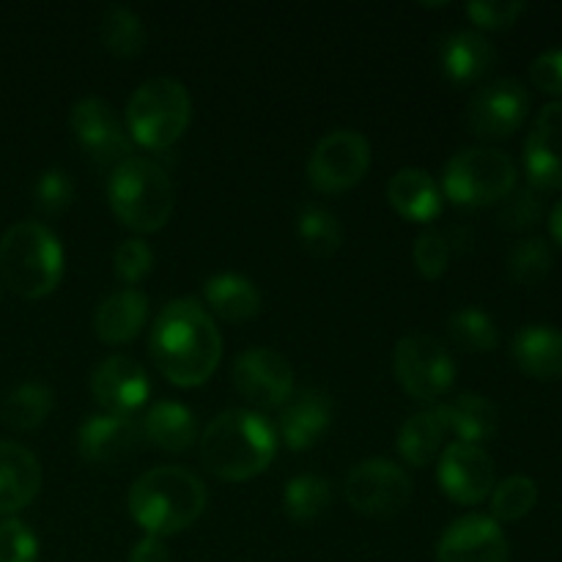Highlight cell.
<instances>
[{"label": "cell", "mask_w": 562, "mask_h": 562, "mask_svg": "<svg viewBox=\"0 0 562 562\" xmlns=\"http://www.w3.org/2000/svg\"><path fill=\"white\" fill-rule=\"evenodd\" d=\"M549 234H552L554 241L562 247V198L554 203L552 214H549Z\"/></svg>", "instance_id": "ee69618b"}, {"label": "cell", "mask_w": 562, "mask_h": 562, "mask_svg": "<svg viewBox=\"0 0 562 562\" xmlns=\"http://www.w3.org/2000/svg\"><path fill=\"white\" fill-rule=\"evenodd\" d=\"M140 445V426L132 417L91 415L77 428V453L88 464H115L124 456L135 453Z\"/></svg>", "instance_id": "ac0fdd59"}, {"label": "cell", "mask_w": 562, "mask_h": 562, "mask_svg": "<svg viewBox=\"0 0 562 562\" xmlns=\"http://www.w3.org/2000/svg\"><path fill=\"white\" fill-rule=\"evenodd\" d=\"M102 44L115 58H135L146 47V25L126 5H110L102 16Z\"/></svg>", "instance_id": "1f68e13d"}, {"label": "cell", "mask_w": 562, "mask_h": 562, "mask_svg": "<svg viewBox=\"0 0 562 562\" xmlns=\"http://www.w3.org/2000/svg\"><path fill=\"white\" fill-rule=\"evenodd\" d=\"M552 263H554V256L549 241L541 239V236H530V239H521L519 245L510 250L508 272L516 283L532 289V285L543 283V280L549 278Z\"/></svg>", "instance_id": "e575fe53"}, {"label": "cell", "mask_w": 562, "mask_h": 562, "mask_svg": "<svg viewBox=\"0 0 562 562\" xmlns=\"http://www.w3.org/2000/svg\"><path fill=\"white\" fill-rule=\"evenodd\" d=\"M516 366L532 379L562 376V333L549 324H530L514 335L510 344Z\"/></svg>", "instance_id": "603a6c76"}, {"label": "cell", "mask_w": 562, "mask_h": 562, "mask_svg": "<svg viewBox=\"0 0 562 562\" xmlns=\"http://www.w3.org/2000/svg\"><path fill=\"white\" fill-rule=\"evenodd\" d=\"M333 426V398L318 387L291 395L280 412V437L291 450H311Z\"/></svg>", "instance_id": "d6986e66"}, {"label": "cell", "mask_w": 562, "mask_h": 562, "mask_svg": "<svg viewBox=\"0 0 562 562\" xmlns=\"http://www.w3.org/2000/svg\"><path fill=\"white\" fill-rule=\"evenodd\" d=\"M543 198L536 187H516L499 206V223L510 231H527L541 223Z\"/></svg>", "instance_id": "d590c367"}, {"label": "cell", "mask_w": 562, "mask_h": 562, "mask_svg": "<svg viewBox=\"0 0 562 562\" xmlns=\"http://www.w3.org/2000/svg\"><path fill=\"white\" fill-rule=\"evenodd\" d=\"M439 562H508L510 547L503 527L483 514L456 519L437 547Z\"/></svg>", "instance_id": "2e32d148"}, {"label": "cell", "mask_w": 562, "mask_h": 562, "mask_svg": "<svg viewBox=\"0 0 562 562\" xmlns=\"http://www.w3.org/2000/svg\"><path fill=\"white\" fill-rule=\"evenodd\" d=\"M108 201L119 223L137 234H154L173 214V184L154 159L130 157L110 173Z\"/></svg>", "instance_id": "5b68a950"}, {"label": "cell", "mask_w": 562, "mask_h": 562, "mask_svg": "<svg viewBox=\"0 0 562 562\" xmlns=\"http://www.w3.org/2000/svg\"><path fill=\"white\" fill-rule=\"evenodd\" d=\"M296 236H300L302 247L316 258L335 256L344 245V228H340L338 217L318 203L302 206L300 217H296Z\"/></svg>", "instance_id": "4dcf8cb0"}, {"label": "cell", "mask_w": 562, "mask_h": 562, "mask_svg": "<svg viewBox=\"0 0 562 562\" xmlns=\"http://www.w3.org/2000/svg\"><path fill=\"white\" fill-rule=\"evenodd\" d=\"M113 267L119 274L121 283H126L130 289H135L154 267V250L148 247V241L143 239H126L115 247L113 252Z\"/></svg>", "instance_id": "f35d334b"}, {"label": "cell", "mask_w": 562, "mask_h": 562, "mask_svg": "<svg viewBox=\"0 0 562 562\" xmlns=\"http://www.w3.org/2000/svg\"><path fill=\"white\" fill-rule=\"evenodd\" d=\"M346 503L362 516H393L409 503L412 481L387 459H368L349 472L344 483Z\"/></svg>", "instance_id": "30bf717a"}, {"label": "cell", "mask_w": 562, "mask_h": 562, "mask_svg": "<svg viewBox=\"0 0 562 562\" xmlns=\"http://www.w3.org/2000/svg\"><path fill=\"white\" fill-rule=\"evenodd\" d=\"M0 274L25 300L53 294L64 278V247L58 236L36 220L11 225L0 239Z\"/></svg>", "instance_id": "277c9868"}, {"label": "cell", "mask_w": 562, "mask_h": 562, "mask_svg": "<svg viewBox=\"0 0 562 562\" xmlns=\"http://www.w3.org/2000/svg\"><path fill=\"white\" fill-rule=\"evenodd\" d=\"M192 121V99L173 77H151L140 82L126 104L130 137L148 151H165L187 132Z\"/></svg>", "instance_id": "8992f818"}, {"label": "cell", "mask_w": 562, "mask_h": 562, "mask_svg": "<svg viewBox=\"0 0 562 562\" xmlns=\"http://www.w3.org/2000/svg\"><path fill=\"white\" fill-rule=\"evenodd\" d=\"M401 387L417 401H439L456 382V362L450 351L431 335H406L393 355Z\"/></svg>", "instance_id": "ba28073f"}, {"label": "cell", "mask_w": 562, "mask_h": 562, "mask_svg": "<svg viewBox=\"0 0 562 562\" xmlns=\"http://www.w3.org/2000/svg\"><path fill=\"white\" fill-rule=\"evenodd\" d=\"M448 412V428L456 434V442L477 445L494 439L499 428V409L494 401L477 393H461L453 404H445Z\"/></svg>", "instance_id": "83f0119b"}, {"label": "cell", "mask_w": 562, "mask_h": 562, "mask_svg": "<svg viewBox=\"0 0 562 562\" xmlns=\"http://www.w3.org/2000/svg\"><path fill=\"white\" fill-rule=\"evenodd\" d=\"M75 201V184H71L69 173L60 168H49L38 176L36 187H33V203L42 214L55 217V214H64L66 209Z\"/></svg>", "instance_id": "8d00e7d4"}, {"label": "cell", "mask_w": 562, "mask_h": 562, "mask_svg": "<svg viewBox=\"0 0 562 562\" xmlns=\"http://www.w3.org/2000/svg\"><path fill=\"white\" fill-rule=\"evenodd\" d=\"M42 488V464L27 448L0 442V516L16 514L36 499Z\"/></svg>", "instance_id": "ffe728a7"}, {"label": "cell", "mask_w": 562, "mask_h": 562, "mask_svg": "<svg viewBox=\"0 0 562 562\" xmlns=\"http://www.w3.org/2000/svg\"><path fill=\"white\" fill-rule=\"evenodd\" d=\"M91 393L108 415L132 417L146 406L148 395H151V382L140 362L126 355H113L99 362L93 371Z\"/></svg>", "instance_id": "9a60e30c"}, {"label": "cell", "mask_w": 562, "mask_h": 562, "mask_svg": "<svg viewBox=\"0 0 562 562\" xmlns=\"http://www.w3.org/2000/svg\"><path fill=\"white\" fill-rule=\"evenodd\" d=\"M439 60H442V71L448 75L450 82L472 86V82L483 80L492 71V66L497 64V49L483 33L459 31L445 38L442 49H439Z\"/></svg>", "instance_id": "7402d4cb"}, {"label": "cell", "mask_w": 562, "mask_h": 562, "mask_svg": "<svg viewBox=\"0 0 562 562\" xmlns=\"http://www.w3.org/2000/svg\"><path fill=\"white\" fill-rule=\"evenodd\" d=\"M387 198L401 217L412 223H431L442 212V195L434 176L423 168H401L390 179Z\"/></svg>", "instance_id": "cb8c5ba5"}, {"label": "cell", "mask_w": 562, "mask_h": 562, "mask_svg": "<svg viewBox=\"0 0 562 562\" xmlns=\"http://www.w3.org/2000/svg\"><path fill=\"white\" fill-rule=\"evenodd\" d=\"M333 505V488L322 475H296L285 483L283 508L296 525H311Z\"/></svg>", "instance_id": "f546056e"}, {"label": "cell", "mask_w": 562, "mask_h": 562, "mask_svg": "<svg viewBox=\"0 0 562 562\" xmlns=\"http://www.w3.org/2000/svg\"><path fill=\"white\" fill-rule=\"evenodd\" d=\"M148 318V296L140 289L113 291L108 300L99 302L97 316H93V329L97 338L108 346L130 344L140 335L143 324Z\"/></svg>", "instance_id": "44dd1931"}, {"label": "cell", "mask_w": 562, "mask_h": 562, "mask_svg": "<svg viewBox=\"0 0 562 562\" xmlns=\"http://www.w3.org/2000/svg\"><path fill=\"white\" fill-rule=\"evenodd\" d=\"M527 3L521 0H472L467 5V14L477 27L486 31H499V27H510L521 14H525Z\"/></svg>", "instance_id": "60d3db41"}, {"label": "cell", "mask_w": 562, "mask_h": 562, "mask_svg": "<svg viewBox=\"0 0 562 562\" xmlns=\"http://www.w3.org/2000/svg\"><path fill=\"white\" fill-rule=\"evenodd\" d=\"M448 412L442 406L434 409L417 412L409 420L401 426L398 431V453L412 467H428L439 456L445 445V434H448Z\"/></svg>", "instance_id": "4316f807"}, {"label": "cell", "mask_w": 562, "mask_h": 562, "mask_svg": "<svg viewBox=\"0 0 562 562\" xmlns=\"http://www.w3.org/2000/svg\"><path fill=\"white\" fill-rule=\"evenodd\" d=\"M450 338L456 340L461 351H470V355H486L494 351L499 344V329L492 318L486 316L477 307H461L453 316L448 318Z\"/></svg>", "instance_id": "d6a6232c"}, {"label": "cell", "mask_w": 562, "mask_h": 562, "mask_svg": "<svg viewBox=\"0 0 562 562\" xmlns=\"http://www.w3.org/2000/svg\"><path fill=\"white\" fill-rule=\"evenodd\" d=\"M525 170L536 190H562V99L536 115L525 143Z\"/></svg>", "instance_id": "e0dca14e"}, {"label": "cell", "mask_w": 562, "mask_h": 562, "mask_svg": "<svg viewBox=\"0 0 562 562\" xmlns=\"http://www.w3.org/2000/svg\"><path fill=\"white\" fill-rule=\"evenodd\" d=\"M0 562H38V538L25 521H0Z\"/></svg>", "instance_id": "ab89813d"}, {"label": "cell", "mask_w": 562, "mask_h": 562, "mask_svg": "<svg viewBox=\"0 0 562 562\" xmlns=\"http://www.w3.org/2000/svg\"><path fill=\"white\" fill-rule=\"evenodd\" d=\"M206 486L184 467H154L130 488V514L146 536H179L206 510Z\"/></svg>", "instance_id": "3957f363"}, {"label": "cell", "mask_w": 562, "mask_h": 562, "mask_svg": "<svg viewBox=\"0 0 562 562\" xmlns=\"http://www.w3.org/2000/svg\"><path fill=\"white\" fill-rule=\"evenodd\" d=\"M492 519L497 521H519L536 508L538 483L527 475H510L492 488Z\"/></svg>", "instance_id": "836d02e7"}, {"label": "cell", "mask_w": 562, "mask_h": 562, "mask_svg": "<svg viewBox=\"0 0 562 562\" xmlns=\"http://www.w3.org/2000/svg\"><path fill=\"white\" fill-rule=\"evenodd\" d=\"M442 187L456 206L477 209L503 203L516 190V162L492 146L464 148L445 168Z\"/></svg>", "instance_id": "52a82bcc"}, {"label": "cell", "mask_w": 562, "mask_h": 562, "mask_svg": "<svg viewBox=\"0 0 562 562\" xmlns=\"http://www.w3.org/2000/svg\"><path fill=\"white\" fill-rule=\"evenodd\" d=\"M143 434L165 453H184L198 442V423L179 401H159L146 412Z\"/></svg>", "instance_id": "484cf974"}, {"label": "cell", "mask_w": 562, "mask_h": 562, "mask_svg": "<svg viewBox=\"0 0 562 562\" xmlns=\"http://www.w3.org/2000/svg\"><path fill=\"white\" fill-rule=\"evenodd\" d=\"M53 406L55 395L47 384L25 382L5 395L0 417H3L5 426L14 428V431H36L38 426L47 423Z\"/></svg>", "instance_id": "f1b7e54d"}, {"label": "cell", "mask_w": 562, "mask_h": 562, "mask_svg": "<svg viewBox=\"0 0 562 562\" xmlns=\"http://www.w3.org/2000/svg\"><path fill=\"white\" fill-rule=\"evenodd\" d=\"M274 453H278V431L258 412L225 409L203 428V467L220 481H250L272 464Z\"/></svg>", "instance_id": "7a4b0ae2"}, {"label": "cell", "mask_w": 562, "mask_h": 562, "mask_svg": "<svg viewBox=\"0 0 562 562\" xmlns=\"http://www.w3.org/2000/svg\"><path fill=\"white\" fill-rule=\"evenodd\" d=\"M71 132L77 143L88 151V157L113 173L124 159L132 157V140L115 110L104 99L86 97L75 102L69 115Z\"/></svg>", "instance_id": "8fae6325"}, {"label": "cell", "mask_w": 562, "mask_h": 562, "mask_svg": "<svg viewBox=\"0 0 562 562\" xmlns=\"http://www.w3.org/2000/svg\"><path fill=\"white\" fill-rule=\"evenodd\" d=\"M371 170V143L357 130H335L316 143L307 159V179L318 192L351 190Z\"/></svg>", "instance_id": "9c48e42d"}, {"label": "cell", "mask_w": 562, "mask_h": 562, "mask_svg": "<svg viewBox=\"0 0 562 562\" xmlns=\"http://www.w3.org/2000/svg\"><path fill=\"white\" fill-rule=\"evenodd\" d=\"M203 296H206L209 311L231 324L250 322L261 311V294H258L256 283L236 272L209 278L206 285H203Z\"/></svg>", "instance_id": "d4e9b609"}, {"label": "cell", "mask_w": 562, "mask_h": 562, "mask_svg": "<svg viewBox=\"0 0 562 562\" xmlns=\"http://www.w3.org/2000/svg\"><path fill=\"white\" fill-rule=\"evenodd\" d=\"M234 387L258 409H280L294 395V368L272 349H247L234 362Z\"/></svg>", "instance_id": "7c38bea8"}, {"label": "cell", "mask_w": 562, "mask_h": 562, "mask_svg": "<svg viewBox=\"0 0 562 562\" xmlns=\"http://www.w3.org/2000/svg\"><path fill=\"white\" fill-rule=\"evenodd\" d=\"M148 351L157 371L176 387H201L217 371L223 338L195 300H173L154 318Z\"/></svg>", "instance_id": "6da1fadb"}, {"label": "cell", "mask_w": 562, "mask_h": 562, "mask_svg": "<svg viewBox=\"0 0 562 562\" xmlns=\"http://www.w3.org/2000/svg\"><path fill=\"white\" fill-rule=\"evenodd\" d=\"M530 93L514 77H499L483 86L467 108V124L483 140L510 137L527 119Z\"/></svg>", "instance_id": "4fadbf2b"}, {"label": "cell", "mask_w": 562, "mask_h": 562, "mask_svg": "<svg viewBox=\"0 0 562 562\" xmlns=\"http://www.w3.org/2000/svg\"><path fill=\"white\" fill-rule=\"evenodd\" d=\"M437 477L442 492L459 505H477L492 494L494 464L488 453L477 445L450 442L437 464Z\"/></svg>", "instance_id": "5bb4252c"}, {"label": "cell", "mask_w": 562, "mask_h": 562, "mask_svg": "<svg viewBox=\"0 0 562 562\" xmlns=\"http://www.w3.org/2000/svg\"><path fill=\"white\" fill-rule=\"evenodd\" d=\"M412 258H415L417 272L426 280H439L448 272L450 263V245L445 239V234L428 228L417 236L415 247H412Z\"/></svg>", "instance_id": "74e56055"}, {"label": "cell", "mask_w": 562, "mask_h": 562, "mask_svg": "<svg viewBox=\"0 0 562 562\" xmlns=\"http://www.w3.org/2000/svg\"><path fill=\"white\" fill-rule=\"evenodd\" d=\"M126 562H170V552L162 538L146 536L143 541L135 543V549H132Z\"/></svg>", "instance_id": "7bdbcfd3"}, {"label": "cell", "mask_w": 562, "mask_h": 562, "mask_svg": "<svg viewBox=\"0 0 562 562\" xmlns=\"http://www.w3.org/2000/svg\"><path fill=\"white\" fill-rule=\"evenodd\" d=\"M530 80L538 91L562 97V47L547 49L530 64Z\"/></svg>", "instance_id": "b9f144b4"}]
</instances>
